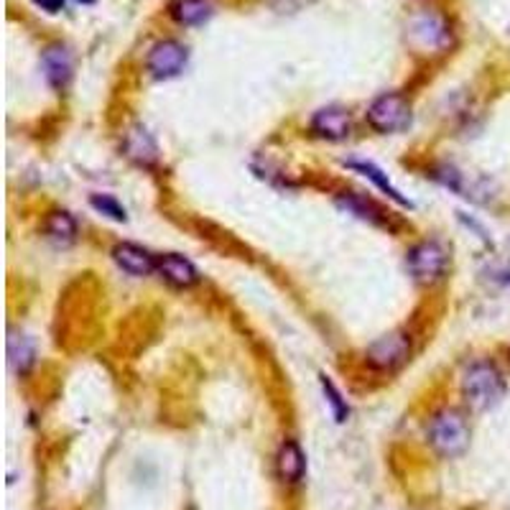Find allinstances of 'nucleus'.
I'll return each instance as SVG.
<instances>
[{
  "label": "nucleus",
  "mask_w": 510,
  "mask_h": 510,
  "mask_svg": "<svg viewBox=\"0 0 510 510\" xmlns=\"http://www.w3.org/2000/svg\"><path fill=\"white\" fill-rule=\"evenodd\" d=\"M462 396L472 411H487L505 396V381L493 363H475L469 365L462 378Z\"/></svg>",
  "instance_id": "obj_1"
},
{
  "label": "nucleus",
  "mask_w": 510,
  "mask_h": 510,
  "mask_svg": "<svg viewBox=\"0 0 510 510\" xmlns=\"http://www.w3.org/2000/svg\"><path fill=\"white\" fill-rule=\"evenodd\" d=\"M429 444L444 459L465 454L469 447L468 419L457 409H441L439 413H434L429 424Z\"/></svg>",
  "instance_id": "obj_2"
},
{
  "label": "nucleus",
  "mask_w": 510,
  "mask_h": 510,
  "mask_svg": "<svg viewBox=\"0 0 510 510\" xmlns=\"http://www.w3.org/2000/svg\"><path fill=\"white\" fill-rule=\"evenodd\" d=\"M409 42L419 49V52H444L452 43V26L441 14L434 11H424V14L413 15L409 24Z\"/></svg>",
  "instance_id": "obj_3"
},
{
  "label": "nucleus",
  "mask_w": 510,
  "mask_h": 510,
  "mask_svg": "<svg viewBox=\"0 0 510 510\" xmlns=\"http://www.w3.org/2000/svg\"><path fill=\"white\" fill-rule=\"evenodd\" d=\"M409 270L419 284H437L441 276L447 273V263H449V255L444 250V245L437 241H424L419 245H413L409 250Z\"/></svg>",
  "instance_id": "obj_4"
},
{
  "label": "nucleus",
  "mask_w": 510,
  "mask_h": 510,
  "mask_svg": "<svg viewBox=\"0 0 510 510\" xmlns=\"http://www.w3.org/2000/svg\"><path fill=\"white\" fill-rule=\"evenodd\" d=\"M368 123L378 133H398L411 123V108H409L403 95L385 92V95L370 102Z\"/></svg>",
  "instance_id": "obj_5"
},
{
  "label": "nucleus",
  "mask_w": 510,
  "mask_h": 510,
  "mask_svg": "<svg viewBox=\"0 0 510 510\" xmlns=\"http://www.w3.org/2000/svg\"><path fill=\"white\" fill-rule=\"evenodd\" d=\"M411 354V337L406 332H391L381 340H375L368 347V357L370 368L381 370V373H391V370H398Z\"/></svg>",
  "instance_id": "obj_6"
},
{
  "label": "nucleus",
  "mask_w": 510,
  "mask_h": 510,
  "mask_svg": "<svg viewBox=\"0 0 510 510\" xmlns=\"http://www.w3.org/2000/svg\"><path fill=\"white\" fill-rule=\"evenodd\" d=\"M186 61H189V49L184 43L164 39V42L151 46V52L146 57V70L151 71V77H156V80H171V77H179L184 71Z\"/></svg>",
  "instance_id": "obj_7"
},
{
  "label": "nucleus",
  "mask_w": 510,
  "mask_h": 510,
  "mask_svg": "<svg viewBox=\"0 0 510 510\" xmlns=\"http://www.w3.org/2000/svg\"><path fill=\"white\" fill-rule=\"evenodd\" d=\"M312 133L325 141H345L353 133V120H350L347 110L329 105V108H322L314 113Z\"/></svg>",
  "instance_id": "obj_8"
},
{
  "label": "nucleus",
  "mask_w": 510,
  "mask_h": 510,
  "mask_svg": "<svg viewBox=\"0 0 510 510\" xmlns=\"http://www.w3.org/2000/svg\"><path fill=\"white\" fill-rule=\"evenodd\" d=\"M156 273L166 284L176 286V288H192V286L199 284L197 266L179 253L158 255Z\"/></svg>",
  "instance_id": "obj_9"
},
{
  "label": "nucleus",
  "mask_w": 510,
  "mask_h": 510,
  "mask_svg": "<svg viewBox=\"0 0 510 510\" xmlns=\"http://www.w3.org/2000/svg\"><path fill=\"white\" fill-rule=\"evenodd\" d=\"M42 70L49 85L54 87V90H64V87L70 85L71 70H74L70 49H67L64 43H52V46H46L42 54Z\"/></svg>",
  "instance_id": "obj_10"
},
{
  "label": "nucleus",
  "mask_w": 510,
  "mask_h": 510,
  "mask_svg": "<svg viewBox=\"0 0 510 510\" xmlns=\"http://www.w3.org/2000/svg\"><path fill=\"white\" fill-rule=\"evenodd\" d=\"M113 260L130 276H151L156 273V255L136 242H118L113 248Z\"/></svg>",
  "instance_id": "obj_11"
},
{
  "label": "nucleus",
  "mask_w": 510,
  "mask_h": 510,
  "mask_svg": "<svg viewBox=\"0 0 510 510\" xmlns=\"http://www.w3.org/2000/svg\"><path fill=\"white\" fill-rule=\"evenodd\" d=\"M276 472L288 485H297L307 475V454L298 447V441L286 439L276 454Z\"/></svg>",
  "instance_id": "obj_12"
},
{
  "label": "nucleus",
  "mask_w": 510,
  "mask_h": 510,
  "mask_svg": "<svg viewBox=\"0 0 510 510\" xmlns=\"http://www.w3.org/2000/svg\"><path fill=\"white\" fill-rule=\"evenodd\" d=\"M123 151L130 161L141 164V166H154L158 161V146L151 138V133L143 126H133L123 138Z\"/></svg>",
  "instance_id": "obj_13"
},
{
  "label": "nucleus",
  "mask_w": 510,
  "mask_h": 510,
  "mask_svg": "<svg viewBox=\"0 0 510 510\" xmlns=\"http://www.w3.org/2000/svg\"><path fill=\"white\" fill-rule=\"evenodd\" d=\"M43 235L46 241H52L54 245H71L77 241V220L64 210H54V212L46 214L43 220Z\"/></svg>",
  "instance_id": "obj_14"
},
{
  "label": "nucleus",
  "mask_w": 510,
  "mask_h": 510,
  "mask_svg": "<svg viewBox=\"0 0 510 510\" xmlns=\"http://www.w3.org/2000/svg\"><path fill=\"white\" fill-rule=\"evenodd\" d=\"M212 15L210 0H174L171 3V18L182 26H202Z\"/></svg>",
  "instance_id": "obj_15"
},
{
  "label": "nucleus",
  "mask_w": 510,
  "mask_h": 510,
  "mask_svg": "<svg viewBox=\"0 0 510 510\" xmlns=\"http://www.w3.org/2000/svg\"><path fill=\"white\" fill-rule=\"evenodd\" d=\"M33 360H36V347H33V340L26 337V335H18V332H14V335L8 337V363H11L14 373H18V375H26L31 365H33Z\"/></svg>",
  "instance_id": "obj_16"
},
{
  "label": "nucleus",
  "mask_w": 510,
  "mask_h": 510,
  "mask_svg": "<svg viewBox=\"0 0 510 510\" xmlns=\"http://www.w3.org/2000/svg\"><path fill=\"white\" fill-rule=\"evenodd\" d=\"M347 166L357 171V174H363L365 179H370L373 184L378 186L381 192H385V194L393 199V202H398V204H403V207H411V202L403 197V194L398 192L396 186L391 184V179H388V176H385V174H382V171L378 169L375 164H370V161H350Z\"/></svg>",
  "instance_id": "obj_17"
},
{
  "label": "nucleus",
  "mask_w": 510,
  "mask_h": 510,
  "mask_svg": "<svg viewBox=\"0 0 510 510\" xmlns=\"http://www.w3.org/2000/svg\"><path fill=\"white\" fill-rule=\"evenodd\" d=\"M92 202V207L98 210L99 214H105V217H110V220H115V222H126L128 214H126V207L118 202L115 197H110V194H95V197L90 199Z\"/></svg>",
  "instance_id": "obj_18"
},
{
  "label": "nucleus",
  "mask_w": 510,
  "mask_h": 510,
  "mask_svg": "<svg viewBox=\"0 0 510 510\" xmlns=\"http://www.w3.org/2000/svg\"><path fill=\"white\" fill-rule=\"evenodd\" d=\"M322 391H325L326 401H329V406H332L335 419H337V421H345V419H347V413H350V409H347V401L342 398V393L337 391V385L329 381L326 375H322Z\"/></svg>",
  "instance_id": "obj_19"
},
{
  "label": "nucleus",
  "mask_w": 510,
  "mask_h": 510,
  "mask_svg": "<svg viewBox=\"0 0 510 510\" xmlns=\"http://www.w3.org/2000/svg\"><path fill=\"white\" fill-rule=\"evenodd\" d=\"M42 11L46 14H59L61 8H64V0H33Z\"/></svg>",
  "instance_id": "obj_20"
},
{
  "label": "nucleus",
  "mask_w": 510,
  "mask_h": 510,
  "mask_svg": "<svg viewBox=\"0 0 510 510\" xmlns=\"http://www.w3.org/2000/svg\"><path fill=\"white\" fill-rule=\"evenodd\" d=\"M80 3H95V0H80Z\"/></svg>",
  "instance_id": "obj_21"
}]
</instances>
